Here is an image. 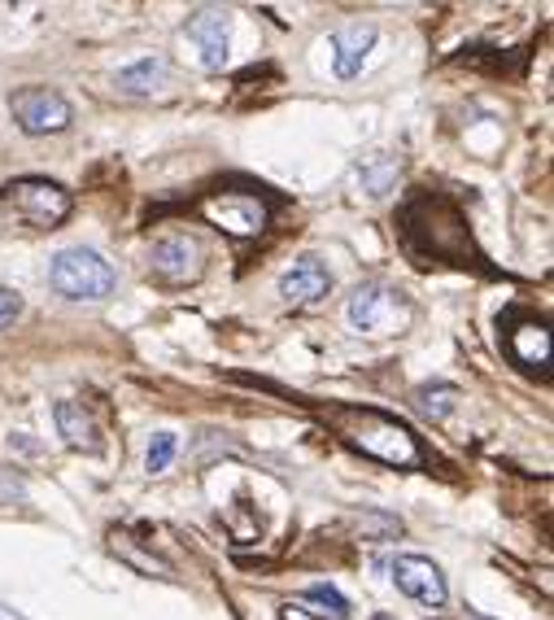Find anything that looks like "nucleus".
<instances>
[{
    "label": "nucleus",
    "instance_id": "obj_8",
    "mask_svg": "<svg viewBox=\"0 0 554 620\" xmlns=\"http://www.w3.org/2000/svg\"><path fill=\"white\" fill-rule=\"evenodd\" d=\"M227 40H232V14L227 9H201L184 27V44H188L192 62L201 70H210V75L227 66Z\"/></svg>",
    "mask_w": 554,
    "mask_h": 620
},
{
    "label": "nucleus",
    "instance_id": "obj_14",
    "mask_svg": "<svg viewBox=\"0 0 554 620\" xmlns=\"http://www.w3.org/2000/svg\"><path fill=\"white\" fill-rule=\"evenodd\" d=\"M507 345H511L515 363L546 372V363H550V332H546V324H537V319H524V324L511 328Z\"/></svg>",
    "mask_w": 554,
    "mask_h": 620
},
{
    "label": "nucleus",
    "instance_id": "obj_1",
    "mask_svg": "<svg viewBox=\"0 0 554 620\" xmlns=\"http://www.w3.org/2000/svg\"><path fill=\"white\" fill-rule=\"evenodd\" d=\"M336 433H341L354 450H363L367 459L389 463V468H415V463L424 459V450H419L411 428L402 420H393V415H384V411H358V407L336 411Z\"/></svg>",
    "mask_w": 554,
    "mask_h": 620
},
{
    "label": "nucleus",
    "instance_id": "obj_5",
    "mask_svg": "<svg viewBox=\"0 0 554 620\" xmlns=\"http://www.w3.org/2000/svg\"><path fill=\"white\" fill-rule=\"evenodd\" d=\"M149 271L171 289H184V284H197L201 271H206V249H201L197 236L188 232H171L158 236L149 249Z\"/></svg>",
    "mask_w": 554,
    "mask_h": 620
},
{
    "label": "nucleus",
    "instance_id": "obj_21",
    "mask_svg": "<svg viewBox=\"0 0 554 620\" xmlns=\"http://www.w3.org/2000/svg\"><path fill=\"white\" fill-rule=\"evenodd\" d=\"M280 620H315V616H310L306 607H293V603H284V607H280Z\"/></svg>",
    "mask_w": 554,
    "mask_h": 620
},
{
    "label": "nucleus",
    "instance_id": "obj_18",
    "mask_svg": "<svg viewBox=\"0 0 554 620\" xmlns=\"http://www.w3.org/2000/svg\"><path fill=\"white\" fill-rule=\"evenodd\" d=\"M306 599H310V603H323L336 620L349 616V599H345V594L336 590V586H306Z\"/></svg>",
    "mask_w": 554,
    "mask_h": 620
},
{
    "label": "nucleus",
    "instance_id": "obj_2",
    "mask_svg": "<svg viewBox=\"0 0 554 620\" xmlns=\"http://www.w3.org/2000/svg\"><path fill=\"white\" fill-rule=\"evenodd\" d=\"M345 315H349V328L363 332V337H397V332L411 328L415 306L397 289H389V284H358L349 293Z\"/></svg>",
    "mask_w": 554,
    "mask_h": 620
},
{
    "label": "nucleus",
    "instance_id": "obj_13",
    "mask_svg": "<svg viewBox=\"0 0 554 620\" xmlns=\"http://www.w3.org/2000/svg\"><path fill=\"white\" fill-rule=\"evenodd\" d=\"M53 420H57V433H62V441L70 450H88V455L101 450V437H96V424H92V415L83 411V402L62 398L53 407Z\"/></svg>",
    "mask_w": 554,
    "mask_h": 620
},
{
    "label": "nucleus",
    "instance_id": "obj_3",
    "mask_svg": "<svg viewBox=\"0 0 554 620\" xmlns=\"http://www.w3.org/2000/svg\"><path fill=\"white\" fill-rule=\"evenodd\" d=\"M48 280L70 302H105L118 284L114 267L96 249H62L53 258V267H48Z\"/></svg>",
    "mask_w": 554,
    "mask_h": 620
},
{
    "label": "nucleus",
    "instance_id": "obj_15",
    "mask_svg": "<svg viewBox=\"0 0 554 620\" xmlns=\"http://www.w3.org/2000/svg\"><path fill=\"white\" fill-rule=\"evenodd\" d=\"M415 407L419 415H428V420H445L454 407H459V385H450V380H432V385H419L415 389Z\"/></svg>",
    "mask_w": 554,
    "mask_h": 620
},
{
    "label": "nucleus",
    "instance_id": "obj_12",
    "mask_svg": "<svg viewBox=\"0 0 554 620\" xmlns=\"http://www.w3.org/2000/svg\"><path fill=\"white\" fill-rule=\"evenodd\" d=\"M166 83H171V62L166 57H140V62H131L114 75V88L123 97H153Z\"/></svg>",
    "mask_w": 554,
    "mask_h": 620
},
{
    "label": "nucleus",
    "instance_id": "obj_22",
    "mask_svg": "<svg viewBox=\"0 0 554 620\" xmlns=\"http://www.w3.org/2000/svg\"><path fill=\"white\" fill-rule=\"evenodd\" d=\"M371 620H393V616H384V612H380V616H371Z\"/></svg>",
    "mask_w": 554,
    "mask_h": 620
},
{
    "label": "nucleus",
    "instance_id": "obj_10",
    "mask_svg": "<svg viewBox=\"0 0 554 620\" xmlns=\"http://www.w3.org/2000/svg\"><path fill=\"white\" fill-rule=\"evenodd\" d=\"M332 293V271L319 258H297L280 276V297L288 306H319Z\"/></svg>",
    "mask_w": 554,
    "mask_h": 620
},
{
    "label": "nucleus",
    "instance_id": "obj_9",
    "mask_svg": "<svg viewBox=\"0 0 554 620\" xmlns=\"http://www.w3.org/2000/svg\"><path fill=\"white\" fill-rule=\"evenodd\" d=\"M393 581L406 599L424 607H445V577L428 555H397L393 559Z\"/></svg>",
    "mask_w": 554,
    "mask_h": 620
},
{
    "label": "nucleus",
    "instance_id": "obj_17",
    "mask_svg": "<svg viewBox=\"0 0 554 620\" xmlns=\"http://www.w3.org/2000/svg\"><path fill=\"white\" fill-rule=\"evenodd\" d=\"M175 450H179V437L175 433H153L149 441V455H144V468H149L153 476L171 468V459H175Z\"/></svg>",
    "mask_w": 554,
    "mask_h": 620
},
{
    "label": "nucleus",
    "instance_id": "obj_11",
    "mask_svg": "<svg viewBox=\"0 0 554 620\" xmlns=\"http://www.w3.org/2000/svg\"><path fill=\"white\" fill-rule=\"evenodd\" d=\"M371 44H376V27L371 22H349L332 35V66H336V79H354L358 70H363Z\"/></svg>",
    "mask_w": 554,
    "mask_h": 620
},
{
    "label": "nucleus",
    "instance_id": "obj_20",
    "mask_svg": "<svg viewBox=\"0 0 554 620\" xmlns=\"http://www.w3.org/2000/svg\"><path fill=\"white\" fill-rule=\"evenodd\" d=\"M22 315V297L14 289H0V328H9Z\"/></svg>",
    "mask_w": 554,
    "mask_h": 620
},
{
    "label": "nucleus",
    "instance_id": "obj_16",
    "mask_svg": "<svg viewBox=\"0 0 554 620\" xmlns=\"http://www.w3.org/2000/svg\"><path fill=\"white\" fill-rule=\"evenodd\" d=\"M397 175H402V162L389 158V153H371V158H363V166H358V180H363V188L371 197L389 193L397 184Z\"/></svg>",
    "mask_w": 554,
    "mask_h": 620
},
{
    "label": "nucleus",
    "instance_id": "obj_6",
    "mask_svg": "<svg viewBox=\"0 0 554 620\" xmlns=\"http://www.w3.org/2000/svg\"><path fill=\"white\" fill-rule=\"evenodd\" d=\"M9 114H14V123L27 131V136H57V131H66L75 123V110H70V101L62 92L53 88H22L9 97Z\"/></svg>",
    "mask_w": 554,
    "mask_h": 620
},
{
    "label": "nucleus",
    "instance_id": "obj_19",
    "mask_svg": "<svg viewBox=\"0 0 554 620\" xmlns=\"http://www.w3.org/2000/svg\"><path fill=\"white\" fill-rule=\"evenodd\" d=\"M227 380H236V385H249V389H262V393H275V398L297 402V393H288L284 385H275V380H262V376H249V372H227Z\"/></svg>",
    "mask_w": 554,
    "mask_h": 620
},
{
    "label": "nucleus",
    "instance_id": "obj_7",
    "mask_svg": "<svg viewBox=\"0 0 554 620\" xmlns=\"http://www.w3.org/2000/svg\"><path fill=\"white\" fill-rule=\"evenodd\" d=\"M5 201L27 223H35V228H57V223H66L70 210H75L70 193L53 180H14L5 188Z\"/></svg>",
    "mask_w": 554,
    "mask_h": 620
},
{
    "label": "nucleus",
    "instance_id": "obj_4",
    "mask_svg": "<svg viewBox=\"0 0 554 620\" xmlns=\"http://www.w3.org/2000/svg\"><path fill=\"white\" fill-rule=\"evenodd\" d=\"M201 214L214 223V228H223L227 236H236V241H254V236L267 232L271 223V206L262 201L258 193H240V188H227V193H210L201 201Z\"/></svg>",
    "mask_w": 554,
    "mask_h": 620
}]
</instances>
